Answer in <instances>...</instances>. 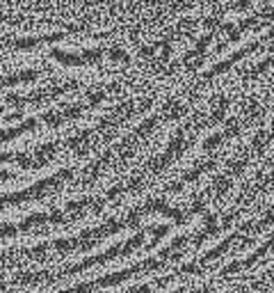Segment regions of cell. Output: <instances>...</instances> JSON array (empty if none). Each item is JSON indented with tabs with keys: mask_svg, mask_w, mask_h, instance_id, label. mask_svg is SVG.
<instances>
[{
	"mask_svg": "<svg viewBox=\"0 0 274 293\" xmlns=\"http://www.w3.org/2000/svg\"><path fill=\"white\" fill-rule=\"evenodd\" d=\"M219 142H222V135H219V133H215L213 138H208V140H206L203 146H206V149H215V146H217Z\"/></svg>",
	"mask_w": 274,
	"mask_h": 293,
	"instance_id": "6da1fadb",
	"label": "cell"
}]
</instances>
